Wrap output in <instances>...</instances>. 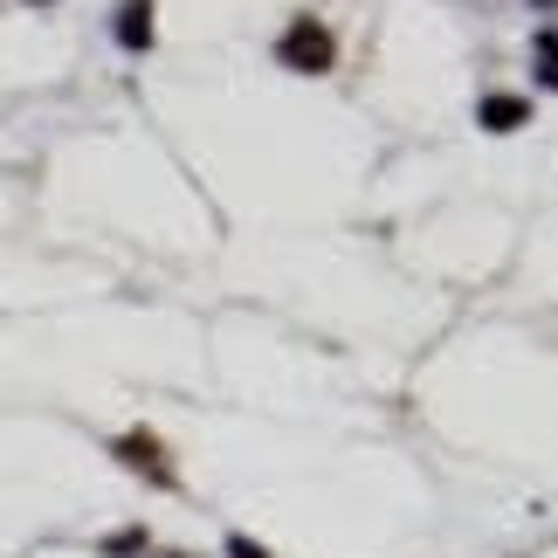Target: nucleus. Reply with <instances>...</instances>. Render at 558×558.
<instances>
[{
  "label": "nucleus",
  "instance_id": "f257e3e1",
  "mask_svg": "<svg viewBox=\"0 0 558 558\" xmlns=\"http://www.w3.org/2000/svg\"><path fill=\"white\" fill-rule=\"evenodd\" d=\"M331 56H338V41H331L325 21H290V28L276 35V62L296 70V76H325Z\"/></svg>",
  "mask_w": 558,
  "mask_h": 558
},
{
  "label": "nucleus",
  "instance_id": "f03ea898",
  "mask_svg": "<svg viewBox=\"0 0 558 558\" xmlns=\"http://www.w3.org/2000/svg\"><path fill=\"white\" fill-rule=\"evenodd\" d=\"M118 462H124V469H138V476H153V483H166V489L180 483V476H173V462H166V448H159V435H145V427L118 441Z\"/></svg>",
  "mask_w": 558,
  "mask_h": 558
},
{
  "label": "nucleus",
  "instance_id": "7ed1b4c3",
  "mask_svg": "<svg viewBox=\"0 0 558 558\" xmlns=\"http://www.w3.org/2000/svg\"><path fill=\"white\" fill-rule=\"evenodd\" d=\"M118 41L124 49H153V0H124L118 8Z\"/></svg>",
  "mask_w": 558,
  "mask_h": 558
},
{
  "label": "nucleus",
  "instance_id": "20e7f679",
  "mask_svg": "<svg viewBox=\"0 0 558 558\" xmlns=\"http://www.w3.org/2000/svg\"><path fill=\"white\" fill-rule=\"evenodd\" d=\"M524 118H531L524 97H489L483 104V124H489V132H510V124H524Z\"/></svg>",
  "mask_w": 558,
  "mask_h": 558
},
{
  "label": "nucleus",
  "instance_id": "39448f33",
  "mask_svg": "<svg viewBox=\"0 0 558 558\" xmlns=\"http://www.w3.org/2000/svg\"><path fill=\"white\" fill-rule=\"evenodd\" d=\"M531 49H538V70H545V83L558 90V28H538V41H531Z\"/></svg>",
  "mask_w": 558,
  "mask_h": 558
},
{
  "label": "nucleus",
  "instance_id": "423d86ee",
  "mask_svg": "<svg viewBox=\"0 0 558 558\" xmlns=\"http://www.w3.org/2000/svg\"><path fill=\"white\" fill-rule=\"evenodd\" d=\"M138 545H145V531H111V538H104V551H111V558L118 551H138Z\"/></svg>",
  "mask_w": 558,
  "mask_h": 558
},
{
  "label": "nucleus",
  "instance_id": "0eeeda50",
  "mask_svg": "<svg viewBox=\"0 0 558 558\" xmlns=\"http://www.w3.org/2000/svg\"><path fill=\"white\" fill-rule=\"evenodd\" d=\"M228 558H269V551L255 545V538H228Z\"/></svg>",
  "mask_w": 558,
  "mask_h": 558
},
{
  "label": "nucleus",
  "instance_id": "6e6552de",
  "mask_svg": "<svg viewBox=\"0 0 558 558\" xmlns=\"http://www.w3.org/2000/svg\"><path fill=\"white\" fill-rule=\"evenodd\" d=\"M545 8H558V0H545Z\"/></svg>",
  "mask_w": 558,
  "mask_h": 558
}]
</instances>
